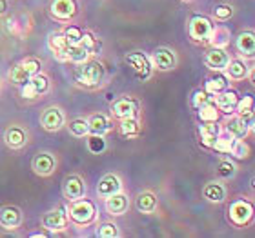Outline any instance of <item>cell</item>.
<instances>
[{"label":"cell","instance_id":"1","mask_svg":"<svg viewBox=\"0 0 255 238\" xmlns=\"http://www.w3.org/2000/svg\"><path fill=\"white\" fill-rule=\"evenodd\" d=\"M102 77H104V68L99 62H80L79 68L75 69V80L80 85L86 87H93V85L101 84Z\"/></svg>","mask_w":255,"mask_h":238},{"label":"cell","instance_id":"2","mask_svg":"<svg viewBox=\"0 0 255 238\" xmlns=\"http://www.w3.org/2000/svg\"><path fill=\"white\" fill-rule=\"evenodd\" d=\"M69 218L79 226H86L95 218V206L90 200H73L69 207Z\"/></svg>","mask_w":255,"mask_h":238},{"label":"cell","instance_id":"3","mask_svg":"<svg viewBox=\"0 0 255 238\" xmlns=\"http://www.w3.org/2000/svg\"><path fill=\"white\" fill-rule=\"evenodd\" d=\"M149 64H151V68L159 69V71H170V69L175 68V64H177L175 53L168 48L155 49L153 53H151Z\"/></svg>","mask_w":255,"mask_h":238},{"label":"cell","instance_id":"4","mask_svg":"<svg viewBox=\"0 0 255 238\" xmlns=\"http://www.w3.org/2000/svg\"><path fill=\"white\" fill-rule=\"evenodd\" d=\"M254 217V207L250 202L246 200H237L230 206V218L235 226H246Z\"/></svg>","mask_w":255,"mask_h":238},{"label":"cell","instance_id":"5","mask_svg":"<svg viewBox=\"0 0 255 238\" xmlns=\"http://www.w3.org/2000/svg\"><path fill=\"white\" fill-rule=\"evenodd\" d=\"M213 26L206 16H193L190 20V37L197 42H204L208 40Z\"/></svg>","mask_w":255,"mask_h":238},{"label":"cell","instance_id":"6","mask_svg":"<svg viewBox=\"0 0 255 238\" xmlns=\"http://www.w3.org/2000/svg\"><path fill=\"white\" fill-rule=\"evenodd\" d=\"M204 62H206L208 68L213 69V71H224L230 62V55L226 53L224 48H212L206 53Z\"/></svg>","mask_w":255,"mask_h":238},{"label":"cell","instance_id":"7","mask_svg":"<svg viewBox=\"0 0 255 238\" xmlns=\"http://www.w3.org/2000/svg\"><path fill=\"white\" fill-rule=\"evenodd\" d=\"M40 124L46 131H59L64 126V115L59 107H48L46 111L40 115Z\"/></svg>","mask_w":255,"mask_h":238},{"label":"cell","instance_id":"8","mask_svg":"<svg viewBox=\"0 0 255 238\" xmlns=\"http://www.w3.org/2000/svg\"><path fill=\"white\" fill-rule=\"evenodd\" d=\"M126 62L129 64L133 68V71H135V75H137L140 80H146L149 77V73H151V64H149V60L144 57L142 53H131L126 57Z\"/></svg>","mask_w":255,"mask_h":238},{"label":"cell","instance_id":"9","mask_svg":"<svg viewBox=\"0 0 255 238\" xmlns=\"http://www.w3.org/2000/svg\"><path fill=\"white\" fill-rule=\"evenodd\" d=\"M77 13L75 0H53L51 2V15L59 20H69Z\"/></svg>","mask_w":255,"mask_h":238},{"label":"cell","instance_id":"10","mask_svg":"<svg viewBox=\"0 0 255 238\" xmlns=\"http://www.w3.org/2000/svg\"><path fill=\"white\" fill-rule=\"evenodd\" d=\"M66 222H68V215L64 209H55V211H49L44 215L42 224L44 228L49 229V231H62L66 228Z\"/></svg>","mask_w":255,"mask_h":238},{"label":"cell","instance_id":"11","mask_svg":"<svg viewBox=\"0 0 255 238\" xmlns=\"http://www.w3.org/2000/svg\"><path fill=\"white\" fill-rule=\"evenodd\" d=\"M121 189H123L121 178H119L117 175H106V176H102V180L99 182L97 193H99L102 198H108V196L115 195V193H121Z\"/></svg>","mask_w":255,"mask_h":238},{"label":"cell","instance_id":"12","mask_svg":"<svg viewBox=\"0 0 255 238\" xmlns=\"http://www.w3.org/2000/svg\"><path fill=\"white\" fill-rule=\"evenodd\" d=\"M237 93L235 91H230V89H224L221 91L219 95H215V106H217L219 111H223V113H232L235 111V106H237Z\"/></svg>","mask_w":255,"mask_h":238},{"label":"cell","instance_id":"13","mask_svg":"<svg viewBox=\"0 0 255 238\" xmlns=\"http://www.w3.org/2000/svg\"><path fill=\"white\" fill-rule=\"evenodd\" d=\"M22 222L20 211L13 206H5L0 209V226L5 229H16Z\"/></svg>","mask_w":255,"mask_h":238},{"label":"cell","instance_id":"14","mask_svg":"<svg viewBox=\"0 0 255 238\" xmlns=\"http://www.w3.org/2000/svg\"><path fill=\"white\" fill-rule=\"evenodd\" d=\"M48 46H49V49L53 51L55 59L60 60V62H69V57H68L69 44L66 42V37H64V35H51L48 40Z\"/></svg>","mask_w":255,"mask_h":238},{"label":"cell","instance_id":"15","mask_svg":"<svg viewBox=\"0 0 255 238\" xmlns=\"http://www.w3.org/2000/svg\"><path fill=\"white\" fill-rule=\"evenodd\" d=\"M84 182L79 178V176H69L68 180H66V184H64V196L68 198V200H79V198H82L84 196Z\"/></svg>","mask_w":255,"mask_h":238},{"label":"cell","instance_id":"16","mask_svg":"<svg viewBox=\"0 0 255 238\" xmlns=\"http://www.w3.org/2000/svg\"><path fill=\"white\" fill-rule=\"evenodd\" d=\"M224 131L232 135L234 138H246L248 131H250V127L246 124V118L243 117H232L228 122H226V126H224Z\"/></svg>","mask_w":255,"mask_h":238},{"label":"cell","instance_id":"17","mask_svg":"<svg viewBox=\"0 0 255 238\" xmlns=\"http://www.w3.org/2000/svg\"><path fill=\"white\" fill-rule=\"evenodd\" d=\"M113 117L117 118H131L137 115V104L131 100V98H121L113 104Z\"/></svg>","mask_w":255,"mask_h":238},{"label":"cell","instance_id":"18","mask_svg":"<svg viewBox=\"0 0 255 238\" xmlns=\"http://www.w3.org/2000/svg\"><path fill=\"white\" fill-rule=\"evenodd\" d=\"M33 169H35V173L40 176L51 175L55 169V159L49 153L38 155L37 159L33 160Z\"/></svg>","mask_w":255,"mask_h":238},{"label":"cell","instance_id":"19","mask_svg":"<svg viewBox=\"0 0 255 238\" xmlns=\"http://www.w3.org/2000/svg\"><path fill=\"white\" fill-rule=\"evenodd\" d=\"M128 206H129L128 196H124L123 193H115V195L106 198V209L110 215H123L128 209Z\"/></svg>","mask_w":255,"mask_h":238},{"label":"cell","instance_id":"20","mask_svg":"<svg viewBox=\"0 0 255 238\" xmlns=\"http://www.w3.org/2000/svg\"><path fill=\"white\" fill-rule=\"evenodd\" d=\"M226 71H228V77L232 80H245L250 73V68L246 66L245 60H232L230 59L228 66H226Z\"/></svg>","mask_w":255,"mask_h":238},{"label":"cell","instance_id":"21","mask_svg":"<svg viewBox=\"0 0 255 238\" xmlns=\"http://www.w3.org/2000/svg\"><path fill=\"white\" fill-rule=\"evenodd\" d=\"M221 133V127L217 126V122H204L201 126V140L206 148H212L215 138L219 137Z\"/></svg>","mask_w":255,"mask_h":238},{"label":"cell","instance_id":"22","mask_svg":"<svg viewBox=\"0 0 255 238\" xmlns=\"http://www.w3.org/2000/svg\"><path fill=\"white\" fill-rule=\"evenodd\" d=\"M5 144L9 146V148H13V149H18V148H22L24 144L27 142V137H26V133L22 131L20 127H9L7 131H5Z\"/></svg>","mask_w":255,"mask_h":238},{"label":"cell","instance_id":"23","mask_svg":"<svg viewBox=\"0 0 255 238\" xmlns=\"http://www.w3.org/2000/svg\"><path fill=\"white\" fill-rule=\"evenodd\" d=\"M88 126H90L91 133L104 137V135L112 129V122H110L108 117H104V115H95V117H91L90 120H88Z\"/></svg>","mask_w":255,"mask_h":238},{"label":"cell","instance_id":"24","mask_svg":"<svg viewBox=\"0 0 255 238\" xmlns=\"http://www.w3.org/2000/svg\"><path fill=\"white\" fill-rule=\"evenodd\" d=\"M208 42L212 44V48H226L230 44V31L226 27H215L210 33Z\"/></svg>","mask_w":255,"mask_h":238},{"label":"cell","instance_id":"25","mask_svg":"<svg viewBox=\"0 0 255 238\" xmlns=\"http://www.w3.org/2000/svg\"><path fill=\"white\" fill-rule=\"evenodd\" d=\"M237 49H239L243 55H252L255 53V37L252 31H246V33H241L239 38H237Z\"/></svg>","mask_w":255,"mask_h":238},{"label":"cell","instance_id":"26","mask_svg":"<svg viewBox=\"0 0 255 238\" xmlns=\"http://www.w3.org/2000/svg\"><path fill=\"white\" fill-rule=\"evenodd\" d=\"M135 207L140 213H153L157 207V198L151 193H140L135 200Z\"/></svg>","mask_w":255,"mask_h":238},{"label":"cell","instance_id":"27","mask_svg":"<svg viewBox=\"0 0 255 238\" xmlns=\"http://www.w3.org/2000/svg\"><path fill=\"white\" fill-rule=\"evenodd\" d=\"M224 196H226V191H224V187L221 184H217V182H210V184L204 187V198L210 202H223Z\"/></svg>","mask_w":255,"mask_h":238},{"label":"cell","instance_id":"28","mask_svg":"<svg viewBox=\"0 0 255 238\" xmlns=\"http://www.w3.org/2000/svg\"><path fill=\"white\" fill-rule=\"evenodd\" d=\"M235 138L232 137V135H228V133L221 129V133H219V137L215 138V142H213L212 148L215 149V151H219V153H230V149H232V144H234Z\"/></svg>","mask_w":255,"mask_h":238},{"label":"cell","instance_id":"29","mask_svg":"<svg viewBox=\"0 0 255 238\" xmlns=\"http://www.w3.org/2000/svg\"><path fill=\"white\" fill-rule=\"evenodd\" d=\"M199 117H201L202 122H217L219 120L217 106H215L212 100L206 102V104H202V106L199 107Z\"/></svg>","mask_w":255,"mask_h":238},{"label":"cell","instance_id":"30","mask_svg":"<svg viewBox=\"0 0 255 238\" xmlns=\"http://www.w3.org/2000/svg\"><path fill=\"white\" fill-rule=\"evenodd\" d=\"M224 89H228V80L224 79V77H215V79H210L206 82V93L210 96L219 95Z\"/></svg>","mask_w":255,"mask_h":238},{"label":"cell","instance_id":"31","mask_svg":"<svg viewBox=\"0 0 255 238\" xmlns=\"http://www.w3.org/2000/svg\"><path fill=\"white\" fill-rule=\"evenodd\" d=\"M121 133H123L124 137H137L138 133H140V126H138L137 118H123V122H121Z\"/></svg>","mask_w":255,"mask_h":238},{"label":"cell","instance_id":"32","mask_svg":"<svg viewBox=\"0 0 255 238\" xmlns=\"http://www.w3.org/2000/svg\"><path fill=\"white\" fill-rule=\"evenodd\" d=\"M68 57H69V62L80 64L90 59V53H88L80 44H75V46H69L68 48Z\"/></svg>","mask_w":255,"mask_h":238},{"label":"cell","instance_id":"33","mask_svg":"<svg viewBox=\"0 0 255 238\" xmlns=\"http://www.w3.org/2000/svg\"><path fill=\"white\" fill-rule=\"evenodd\" d=\"M235 111L239 117H250L252 113H254V98L250 95L243 96L241 100H237V106H235Z\"/></svg>","mask_w":255,"mask_h":238},{"label":"cell","instance_id":"34","mask_svg":"<svg viewBox=\"0 0 255 238\" xmlns=\"http://www.w3.org/2000/svg\"><path fill=\"white\" fill-rule=\"evenodd\" d=\"M69 131L73 137H86L88 133H90V126H88V120L84 118H77L69 124Z\"/></svg>","mask_w":255,"mask_h":238},{"label":"cell","instance_id":"35","mask_svg":"<svg viewBox=\"0 0 255 238\" xmlns=\"http://www.w3.org/2000/svg\"><path fill=\"white\" fill-rule=\"evenodd\" d=\"M230 153L234 155L235 159H246V157H248V153H250V148L245 144V138H235L234 144H232Z\"/></svg>","mask_w":255,"mask_h":238},{"label":"cell","instance_id":"36","mask_svg":"<svg viewBox=\"0 0 255 238\" xmlns=\"http://www.w3.org/2000/svg\"><path fill=\"white\" fill-rule=\"evenodd\" d=\"M88 148H90L91 153H102L106 149V140H104L102 135L91 133V137L88 138Z\"/></svg>","mask_w":255,"mask_h":238},{"label":"cell","instance_id":"37","mask_svg":"<svg viewBox=\"0 0 255 238\" xmlns=\"http://www.w3.org/2000/svg\"><path fill=\"white\" fill-rule=\"evenodd\" d=\"M79 44H80V46H82V48H84L90 55H93V53L97 51V49L101 48V44L97 42L95 37H93L91 33H82V38H80V42H79Z\"/></svg>","mask_w":255,"mask_h":238},{"label":"cell","instance_id":"38","mask_svg":"<svg viewBox=\"0 0 255 238\" xmlns=\"http://www.w3.org/2000/svg\"><path fill=\"white\" fill-rule=\"evenodd\" d=\"M9 80L13 82V84L22 85L24 82H27V80H29V75H27L26 71H24V68L18 64V66H15V68L9 71Z\"/></svg>","mask_w":255,"mask_h":238},{"label":"cell","instance_id":"39","mask_svg":"<svg viewBox=\"0 0 255 238\" xmlns=\"http://www.w3.org/2000/svg\"><path fill=\"white\" fill-rule=\"evenodd\" d=\"M29 82L33 84V87L37 89V93L40 95V93H44V91L48 89V79L44 77V75L37 73V75H33V77H29Z\"/></svg>","mask_w":255,"mask_h":238},{"label":"cell","instance_id":"40","mask_svg":"<svg viewBox=\"0 0 255 238\" xmlns=\"http://www.w3.org/2000/svg\"><path fill=\"white\" fill-rule=\"evenodd\" d=\"M64 37H66V42H68L69 46H75V44L80 42L82 31H80L79 27H68V29L64 31Z\"/></svg>","mask_w":255,"mask_h":238},{"label":"cell","instance_id":"41","mask_svg":"<svg viewBox=\"0 0 255 238\" xmlns=\"http://www.w3.org/2000/svg\"><path fill=\"white\" fill-rule=\"evenodd\" d=\"M213 15H215V18L217 20H228L230 16L234 15V7L228 4H223V5H217L215 7V11H213Z\"/></svg>","mask_w":255,"mask_h":238},{"label":"cell","instance_id":"42","mask_svg":"<svg viewBox=\"0 0 255 238\" xmlns=\"http://www.w3.org/2000/svg\"><path fill=\"white\" fill-rule=\"evenodd\" d=\"M20 66L24 68V71H26V73L29 75V77L40 73V62H38L37 59H27V60H24V62H22Z\"/></svg>","mask_w":255,"mask_h":238},{"label":"cell","instance_id":"43","mask_svg":"<svg viewBox=\"0 0 255 238\" xmlns=\"http://www.w3.org/2000/svg\"><path fill=\"white\" fill-rule=\"evenodd\" d=\"M99 237L101 238H115L119 237V231H117V226H113V224H102L101 228H99Z\"/></svg>","mask_w":255,"mask_h":238},{"label":"cell","instance_id":"44","mask_svg":"<svg viewBox=\"0 0 255 238\" xmlns=\"http://www.w3.org/2000/svg\"><path fill=\"white\" fill-rule=\"evenodd\" d=\"M235 173V165L232 164V162H228V160H224V162H221L219 164V175L224 176V178H230V176H234Z\"/></svg>","mask_w":255,"mask_h":238},{"label":"cell","instance_id":"45","mask_svg":"<svg viewBox=\"0 0 255 238\" xmlns=\"http://www.w3.org/2000/svg\"><path fill=\"white\" fill-rule=\"evenodd\" d=\"M212 100V96L208 95L206 91H195V95H193V106L197 107V109H199V107L202 106V104H206V102H210Z\"/></svg>","mask_w":255,"mask_h":238},{"label":"cell","instance_id":"46","mask_svg":"<svg viewBox=\"0 0 255 238\" xmlns=\"http://www.w3.org/2000/svg\"><path fill=\"white\" fill-rule=\"evenodd\" d=\"M5 9H7V2H5V0H0V15H4Z\"/></svg>","mask_w":255,"mask_h":238}]
</instances>
